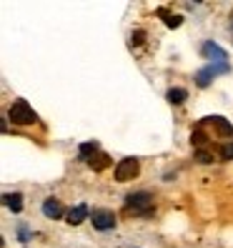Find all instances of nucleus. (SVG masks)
Listing matches in <instances>:
<instances>
[{"label":"nucleus","mask_w":233,"mask_h":248,"mask_svg":"<svg viewBox=\"0 0 233 248\" xmlns=\"http://www.w3.org/2000/svg\"><path fill=\"white\" fill-rule=\"evenodd\" d=\"M206 123H211L218 130V136H221V138H233V123H228L223 115H208Z\"/></svg>","instance_id":"0eeeda50"},{"label":"nucleus","mask_w":233,"mask_h":248,"mask_svg":"<svg viewBox=\"0 0 233 248\" xmlns=\"http://www.w3.org/2000/svg\"><path fill=\"white\" fill-rule=\"evenodd\" d=\"M108 166H110V158H108L106 153H98V155L91 160V168H93V170H98V173H100V170H106Z\"/></svg>","instance_id":"4468645a"},{"label":"nucleus","mask_w":233,"mask_h":248,"mask_svg":"<svg viewBox=\"0 0 233 248\" xmlns=\"http://www.w3.org/2000/svg\"><path fill=\"white\" fill-rule=\"evenodd\" d=\"M18 233H20V241H23V243L31 241V233H28V228H25V226H20V231H18Z\"/></svg>","instance_id":"6ab92c4d"},{"label":"nucleus","mask_w":233,"mask_h":248,"mask_svg":"<svg viewBox=\"0 0 233 248\" xmlns=\"http://www.w3.org/2000/svg\"><path fill=\"white\" fill-rule=\"evenodd\" d=\"M98 153V143H80V148H78V158L80 160H93V155Z\"/></svg>","instance_id":"f8f14e48"},{"label":"nucleus","mask_w":233,"mask_h":248,"mask_svg":"<svg viewBox=\"0 0 233 248\" xmlns=\"http://www.w3.org/2000/svg\"><path fill=\"white\" fill-rule=\"evenodd\" d=\"M43 213H46V218H61L63 216V206H61V201H55V198H46L43 201Z\"/></svg>","instance_id":"1a4fd4ad"},{"label":"nucleus","mask_w":233,"mask_h":248,"mask_svg":"<svg viewBox=\"0 0 233 248\" xmlns=\"http://www.w3.org/2000/svg\"><path fill=\"white\" fill-rule=\"evenodd\" d=\"M8 121L16 123V125H33L38 121V113L25 103V100H16L10 108H8Z\"/></svg>","instance_id":"f257e3e1"},{"label":"nucleus","mask_w":233,"mask_h":248,"mask_svg":"<svg viewBox=\"0 0 233 248\" xmlns=\"http://www.w3.org/2000/svg\"><path fill=\"white\" fill-rule=\"evenodd\" d=\"M186 98H188V91L186 88H168V93H166V100H168L171 106H181Z\"/></svg>","instance_id":"9d476101"},{"label":"nucleus","mask_w":233,"mask_h":248,"mask_svg":"<svg viewBox=\"0 0 233 248\" xmlns=\"http://www.w3.org/2000/svg\"><path fill=\"white\" fill-rule=\"evenodd\" d=\"M91 221H93V228H98V231H110V228H115V216H113V211H108V208H95V211L91 213Z\"/></svg>","instance_id":"39448f33"},{"label":"nucleus","mask_w":233,"mask_h":248,"mask_svg":"<svg viewBox=\"0 0 233 248\" xmlns=\"http://www.w3.org/2000/svg\"><path fill=\"white\" fill-rule=\"evenodd\" d=\"M140 173V163H138V158H123L118 166H115V181L118 183H125L130 178H136Z\"/></svg>","instance_id":"20e7f679"},{"label":"nucleus","mask_w":233,"mask_h":248,"mask_svg":"<svg viewBox=\"0 0 233 248\" xmlns=\"http://www.w3.org/2000/svg\"><path fill=\"white\" fill-rule=\"evenodd\" d=\"M158 16L163 18V23H166L168 28H178V25L183 23L181 16H176V13H168V10H158Z\"/></svg>","instance_id":"ddd939ff"},{"label":"nucleus","mask_w":233,"mask_h":248,"mask_svg":"<svg viewBox=\"0 0 233 248\" xmlns=\"http://www.w3.org/2000/svg\"><path fill=\"white\" fill-rule=\"evenodd\" d=\"M88 216H91L88 206H85V203H80V206H76V208H70V211H68V218H65V221H68L70 226H80Z\"/></svg>","instance_id":"6e6552de"},{"label":"nucleus","mask_w":233,"mask_h":248,"mask_svg":"<svg viewBox=\"0 0 233 248\" xmlns=\"http://www.w3.org/2000/svg\"><path fill=\"white\" fill-rule=\"evenodd\" d=\"M231 28H233V16H231Z\"/></svg>","instance_id":"aec40b11"},{"label":"nucleus","mask_w":233,"mask_h":248,"mask_svg":"<svg viewBox=\"0 0 233 248\" xmlns=\"http://www.w3.org/2000/svg\"><path fill=\"white\" fill-rule=\"evenodd\" d=\"M125 206L128 208H133L136 213H143V216H148L153 211V196L148 191H138V193H130L125 196Z\"/></svg>","instance_id":"f03ea898"},{"label":"nucleus","mask_w":233,"mask_h":248,"mask_svg":"<svg viewBox=\"0 0 233 248\" xmlns=\"http://www.w3.org/2000/svg\"><path fill=\"white\" fill-rule=\"evenodd\" d=\"M3 201H5V206H8L13 213H20V211H23V196H20V193H5Z\"/></svg>","instance_id":"9b49d317"},{"label":"nucleus","mask_w":233,"mask_h":248,"mask_svg":"<svg viewBox=\"0 0 233 248\" xmlns=\"http://www.w3.org/2000/svg\"><path fill=\"white\" fill-rule=\"evenodd\" d=\"M191 143H193V145H196V148L201 151V148H203V145H206V143H208V136H206V133H203V130H201V128H196V130H193V136H191Z\"/></svg>","instance_id":"2eb2a0df"},{"label":"nucleus","mask_w":233,"mask_h":248,"mask_svg":"<svg viewBox=\"0 0 233 248\" xmlns=\"http://www.w3.org/2000/svg\"><path fill=\"white\" fill-rule=\"evenodd\" d=\"M201 55L208 58V61H213V63H226V61H228L226 50L218 46V43H213V40H206V43H203V46H201Z\"/></svg>","instance_id":"423d86ee"},{"label":"nucleus","mask_w":233,"mask_h":248,"mask_svg":"<svg viewBox=\"0 0 233 248\" xmlns=\"http://www.w3.org/2000/svg\"><path fill=\"white\" fill-rule=\"evenodd\" d=\"M143 40H145V33H143V31H133V35H130V43H133V46H140Z\"/></svg>","instance_id":"a211bd4d"},{"label":"nucleus","mask_w":233,"mask_h":248,"mask_svg":"<svg viewBox=\"0 0 233 248\" xmlns=\"http://www.w3.org/2000/svg\"><path fill=\"white\" fill-rule=\"evenodd\" d=\"M196 158L201 160V163H211V160H213V153H211V151H206V148H201V151L196 153Z\"/></svg>","instance_id":"dca6fc26"},{"label":"nucleus","mask_w":233,"mask_h":248,"mask_svg":"<svg viewBox=\"0 0 233 248\" xmlns=\"http://www.w3.org/2000/svg\"><path fill=\"white\" fill-rule=\"evenodd\" d=\"M221 158L223 160H233V143H226L221 148Z\"/></svg>","instance_id":"f3484780"},{"label":"nucleus","mask_w":233,"mask_h":248,"mask_svg":"<svg viewBox=\"0 0 233 248\" xmlns=\"http://www.w3.org/2000/svg\"><path fill=\"white\" fill-rule=\"evenodd\" d=\"M228 70H231V65H228V63H211V65L201 68V70L196 73V83L201 85V88H208V85L213 83V78L218 76V73H228Z\"/></svg>","instance_id":"7ed1b4c3"}]
</instances>
